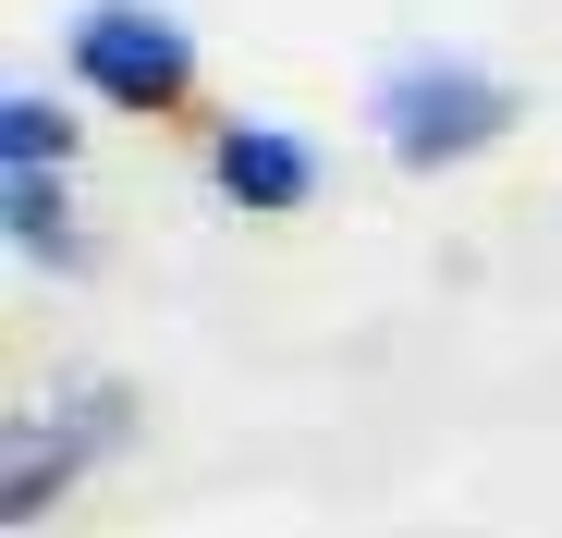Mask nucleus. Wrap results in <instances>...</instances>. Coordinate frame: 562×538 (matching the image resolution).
Here are the masks:
<instances>
[{"label": "nucleus", "instance_id": "nucleus-4", "mask_svg": "<svg viewBox=\"0 0 562 538\" xmlns=\"http://www.w3.org/2000/svg\"><path fill=\"white\" fill-rule=\"evenodd\" d=\"M209 184H221V209H257V221H281V209H306V197H318V135L233 111V123L209 135Z\"/></svg>", "mask_w": 562, "mask_h": 538}, {"label": "nucleus", "instance_id": "nucleus-6", "mask_svg": "<svg viewBox=\"0 0 562 538\" xmlns=\"http://www.w3.org/2000/svg\"><path fill=\"white\" fill-rule=\"evenodd\" d=\"M0 233H13V257H25V269H49V282H74V269H86L74 184H0Z\"/></svg>", "mask_w": 562, "mask_h": 538}, {"label": "nucleus", "instance_id": "nucleus-3", "mask_svg": "<svg viewBox=\"0 0 562 538\" xmlns=\"http://www.w3.org/2000/svg\"><path fill=\"white\" fill-rule=\"evenodd\" d=\"M61 74L99 111H183L196 99V25L171 0H86L61 25Z\"/></svg>", "mask_w": 562, "mask_h": 538}, {"label": "nucleus", "instance_id": "nucleus-5", "mask_svg": "<svg viewBox=\"0 0 562 538\" xmlns=\"http://www.w3.org/2000/svg\"><path fill=\"white\" fill-rule=\"evenodd\" d=\"M0 184H74V111L49 86H0Z\"/></svg>", "mask_w": 562, "mask_h": 538}, {"label": "nucleus", "instance_id": "nucleus-1", "mask_svg": "<svg viewBox=\"0 0 562 538\" xmlns=\"http://www.w3.org/2000/svg\"><path fill=\"white\" fill-rule=\"evenodd\" d=\"M367 123H380V147L404 171H452V159H490L514 135V86L490 61H464V49H404L367 86Z\"/></svg>", "mask_w": 562, "mask_h": 538}, {"label": "nucleus", "instance_id": "nucleus-2", "mask_svg": "<svg viewBox=\"0 0 562 538\" xmlns=\"http://www.w3.org/2000/svg\"><path fill=\"white\" fill-rule=\"evenodd\" d=\"M123 440H135V392L123 380H49V404H25L13 440H0V526H37L49 502H74Z\"/></svg>", "mask_w": 562, "mask_h": 538}]
</instances>
